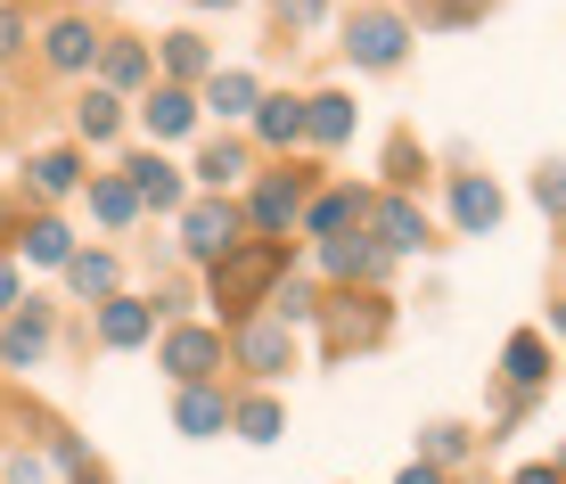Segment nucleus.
Listing matches in <instances>:
<instances>
[{
	"label": "nucleus",
	"mask_w": 566,
	"mask_h": 484,
	"mask_svg": "<svg viewBox=\"0 0 566 484\" xmlns=\"http://www.w3.org/2000/svg\"><path fill=\"white\" fill-rule=\"evenodd\" d=\"M287 263H296V255H287V239H239L222 263H206V304L239 328L255 304H271V287L287 280Z\"/></svg>",
	"instance_id": "nucleus-1"
},
{
	"label": "nucleus",
	"mask_w": 566,
	"mask_h": 484,
	"mask_svg": "<svg viewBox=\"0 0 566 484\" xmlns=\"http://www.w3.org/2000/svg\"><path fill=\"white\" fill-rule=\"evenodd\" d=\"M395 337V296L386 287H337V296H321V345L328 354H378V345Z\"/></svg>",
	"instance_id": "nucleus-2"
},
{
	"label": "nucleus",
	"mask_w": 566,
	"mask_h": 484,
	"mask_svg": "<svg viewBox=\"0 0 566 484\" xmlns=\"http://www.w3.org/2000/svg\"><path fill=\"white\" fill-rule=\"evenodd\" d=\"M222 361H230V337L206 328V320H172L165 337H156V370H165L172 386H213Z\"/></svg>",
	"instance_id": "nucleus-3"
},
{
	"label": "nucleus",
	"mask_w": 566,
	"mask_h": 484,
	"mask_svg": "<svg viewBox=\"0 0 566 484\" xmlns=\"http://www.w3.org/2000/svg\"><path fill=\"white\" fill-rule=\"evenodd\" d=\"M304 198H312V172H263V181L247 189V206H239L247 239H287V230L304 222Z\"/></svg>",
	"instance_id": "nucleus-4"
},
{
	"label": "nucleus",
	"mask_w": 566,
	"mask_h": 484,
	"mask_svg": "<svg viewBox=\"0 0 566 484\" xmlns=\"http://www.w3.org/2000/svg\"><path fill=\"white\" fill-rule=\"evenodd\" d=\"M230 361H239L247 378H280V370H296V328L271 320V313H247L239 328H230Z\"/></svg>",
	"instance_id": "nucleus-5"
},
{
	"label": "nucleus",
	"mask_w": 566,
	"mask_h": 484,
	"mask_svg": "<svg viewBox=\"0 0 566 484\" xmlns=\"http://www.w3.org/2000/svg\"><path fill=\"white\" fill-rule=\"evenodd\" d=\"M402 50H411V25H402L395 9H361V17H345V57L369 74H395L402 66Z\"/></svg>",
	"instance_id": "nucleus-6"
},
{
	"label": "nucleus",
	"mask_w": 566,
	"mask_h": 484,
	"mask_svg": "<svg viewBox=\"0 0 566 484\" xmlns=\"http://www.w3.org/2000/svg\"><path fill=\"white\" fill-rule=\"evenodd\" d=\"M239 239H247V222H239V206H230V198L181 206V255H189V263H222Z\"/></svg>",
	"instance_id": "nucleus-7"
},
{
	"label": "nucleus",
	"mask_w": 566,
	"mask_h": 484,
	"mask_svg": "<svg viewBox=\"0 0 566 484\" xmlns=\"http://www.w3.org/2000/svg\"><path fill=\"white\" fill-rule=\"evenodd\" d=\"M361 239L378 246L386 263H395V255H419V246H427V214H419L411 198H402V189H386V198H369V214H361Z\"/></svg>",
	"instance_id": "nucleus-8"
},
{
	"label": "nucleus",
	"mask_w": 566,
	"mask_h": 484,
	"mask_svg": "<svg viewBox=\"0 0 566 484\" xmlns=\"http://www.w3.org/2000/svg\"><path fill=\"white\" fill-rule=\"evenodd\" d=\"M99 42H107V33L91 25L83 9H66V17L42 25V66L50 74H91V66H99Z\"/></svg>",
	"instance_id": "nucleus-9"
},
{
	"label": "nucleus",
	"mask_w": 566,
	"mask_h": 484,
	"mask_svg": "<svg viewBox=\"0 0 566 484\" xmlns=\"http://www.w3.org/2000/svg\"><path fill=\"white\" fill-rule=\"evenodd\" d=\"M156 313H165L156 296H124V287H115L99 313H91V337H99L107 354H132V345H148V337H156Z\"/></svg>",
	"instance_id": "nucleus-10"
},
{
	"label": "nucleus",
	"mask_w": 566,
	"mask_h": 484,
	"mask_svg": "<svg viewBox=\"0 0 566 484\" xmlns=\"http://www.w3.org/2000/svg\"><path fill=\"white\" fill-rule=\"evenodd\" d=\"M50 337H57V320H50V304H17L9 320H0V370H42L50 361Z\"/></svg>",
	"instance_id": "nucleus-11"
},
{
	"label": "nucleus",
	"mask_w": 566,
	"mask_h": 484,
	"mask_svg": "<svg viewBox=\"0 0 566 484\" xmlns=\"http://www.w3.org/2000/svg\"><path fill=\"white\" fill-rule=\"evenodd\" d=\"M312 255H321V271H328L337 287H378V280H386V255L361 239V230H337V239H321Z\"/></svg>",
	"instance_id": "nucleus-12"
},
{
	"label": "nucleus",
	"mask_w": 566,
	"mask_h": 484,
	"mask_svg": "<svg viewBox=\"0 0 566 484\" xmlns=\"http://www.w3.org/2000/svg\"><path fill=\"white\" fill-rule=\"evenodd\" d=\"M148 74H156V50L148 42H132V33H107V42H99V91L124 99V91H140Z\"/></svg>",
	"instance_id": "nucleus-13"
},
{
	"label": "nucleus",
	"mask_w": 566,
	"mask_h": 484,
	"mask_svg": "<svg viewBox=\"0 0 566 484\" xmlns=\"http://www.w3.org/2000/svg\"><path fill=\"white\" fill-rule=\"evenodd\" d=\"M124 181H132V198H140V214H181V206H189L181 172H172L165 157H132V165H124Z\"/></svg>",
	"instance_id": "nucleus-14"
},
{
	"label": "nucleus",
	"mask_w": 566,
	"mask_h": 484,
	"mask_svg": "<svg viewBox=\"0 0 566 484\" xmlns=\"http://www.w3.org/2000/svg\"><path fill=\"white\" fill-rule=\"evenodd\" d=\"M501 378H510L517 394H534V386H551V337H542V328H517V337L501 345Z\"/></svg>",
	"instance_id": "nucleus-15"
},
{
	"label": "nucleus",
	"mask_w": 566,
	"mask_h": 484,
	"mask_svg": "<svg viewBox=\"0 0 566 484\" xmlns=\"http://www.w3.org/2000/svg\"><path fill=\"white\" fill-rule=\"evenodd\" d=\"M172 428H181V435H222L230 428V394H222V386H181V394H172Z\"/></svg>",
	"instance_id": "nucleus-16"
},
{
	"label": "nucleus",
	"mask_w": 566,
	"mask_h": 484,
	"mask_svg": "<svg viewBox=\"0 0 566 484\" xmlns=\"http://www.w3.org/2000/svg\"><path fill=\"white\" fill-rule=\"evenodd\" d=\"M361 214H369V198L361 189H328V198H304V239H337V230H361Z\"/></svg>",
	"instance_id": "nucleus-17"
},
{
	"label": "nucleus",
	"mask_w": 566,
	"mask_h": 484,
	"mask_svg": "<svg viewBox=\"0 0 566 484\" xmlns=\"http://www.w3.org/2000/svg\"><path fill=\"white\" fill-rule=\"evenodd\" d=\"M25 189L42 206L74 198V189H83V157H74V148H42V157H25Z\"/></svg>",
	"instance_id": "nucleus-18"
},
{
	"label": "nucleus",
	"mask_w": 566,
	"mask_h": 484,
	"mask_svg": "<svg viewBox=\"0 0 566 484\" xmlns=\"http://www.w3.org/2000/svg\"><path fill=\"white\" fill-rule=\"evenodd\" d=\"M17 255L42 263V271H66L74 263V230L57 222V214H33V222H17Z\"/></svg>",
	"instance_id": "nucleus-19"
},
{
	"label": "nucleus",
	"mask_w": 566,
	"mask_h": 484,
	"mask_svg": "<svg viewBox=\"0 0 566 484\" xmlns=\"http://www.w3.org/2000/svg\"><path fill=\"white\" fill-rule=\"evenodd\" d=\"M140 124L156 131V140H181V131H198V91H172V83H156L148 99H140Z\"/></svg>",
	"instance_id": "nucleus-20"
},
{
	"label": "nucleus",
	"mask_w": 566,
	"mask_h": 484,
	"mask_svg": "<svg viewBox=\"0 0 566 484\" xmlns=\"http://www.w3.org/2000/svg\"><path fill=\"white\" fill-rule=\"evenodd\" d=\"M156 66H165L172 91H198L206 74H213V50L198 42V33H165V42H156Z\"/></svg>",
	"instance_id": "nucleus-21"
},
{
	"label": "nucleus",
	"mask_w": 566,
	"mask_h": 484,
	"mask_svg": "<svg viewBox=\"0 0 566 484\" xmlns=\"http://www.w3.org/2000/svg\"><path fill=\"white\" fill-rule=\"evenodd\" d=\"M255 99H263V83L247 66H213L206 74V99H198V115L213 107V115H230V124H239V115H255Z\"/></svg>",
	"instance_id": "nucleus-22"
},
{
	"label": "nucleus",
	"mask_w": 566,
	"mask_h": 484,
	"mask_svg": "<svg viewBox=\"0 0 566 484\" xmlns=\"http://www.w3.org/2000/svg\"><path fill=\"white\" fill-rule=\"evenodd\" d=\"M247 124H255L263 148H296V140H304V99H287V91H263Z\"/></svg>",
	"instance_id": "nucleus-23"
},
{
	"label": "nucleus",
	"mask_w": 566,
	"mask_h": 484,
	"mask_svg": "<svg viewBox=\"0 0 566 484\" xmlns=\"http://www.w3.org/2000/svg\"><path fill=\"white\" fill-rule=\"evenodd\" d=\"M304 140L312 148L354 140V99H345V91H312V99H304Z\"/></svg>",
	"instance_id": "nucleus-24"
},
{
	"label": "nucleus",
	"mask_w": 566,
	"mask_h": 484,
	"mask_svg": "<svg viewBox=\"0 0 566 484\" xmlns=\"http://www.w3.org/2000/svg\"><path fill=\"white\" fill-rule=\"evenodd\" d=\"M66 287H74V296H83V304H107L115 287H124V263H115L107 246H91V255H83V246H74V263H66Z\"/></svg>",
	"instance_id": "nucleus-25"
},
{
	"label": "nucleus",
	"mask_w": 566,
	"mask_h": 484,
	"mask_svg": "<svg viewBox=\"0 0 566 484\" xmlns=\"http://www.w3.org/2000/svg\"><path fill=\"white\" fill-rule=\"evenodd\" d=\"M452 222L460 230H493L501 222V189L484 181V172H460V181H452Z\"/></svg>",
	"instance_id": "nucleus-26"
},
{
	"label": "nucleus",
	"mask_w": 566,
	"mask_h": 484,
	"mask_svg": "<svg viewBox=\"0 0 566 484\" xmlns=\"http://www.w3.org/2000/svg\"><path fill=\"white\" fill-rule=\"evenodd\" d=\"M287 428V411L271 394H230V435H247V443H280Z\"/></svg>",
	"instance_id": "nucleus-27"
},
{
	"label": "nucleus",
	"mask_w": 566,
	"mask_h": 484,
	"mask_svg": "<svg viewBox=\"0 0 566 484\" xmlns=\"http://www.w3.org/2000/svg\"><path fill=\"white\" fill-rule=\"evenodd\" d=\"M198 181L213 189V198H230V189L247 181V140H206L198 148Z\"/></svg>",
	"instance_id": "nucleus-28"
},
{
	"label": "nucleus",
	"mask_w": 566,
	"mask_h": 484,
	"mask_svg": "<svg viewBox=\"0 0 566 484\" xmlns=\"http://www.w3.org/2000/svg\"><path fill=\"white\" fill-rule=\"evenodd\" d=\"M91 214H99L107 230H132V222H140V198H132L124 172H91Z\"/></svg>",
	"instance_id": "nucleus-29"
},
{
	"label": "nucleus",
	"mask_w": 566,
	"mask_h": 484,
	"mask_svg": "<svg viewBox=\"0 0 566 484\" xmlns=\"http://www.w3.org/2000/svg\"><path fill=\"white\" fill-rule=\"evenodd\" d=\"M74 131H83L91 148H107L115 131H124V99H115V91H83V107H74Z\"/></svg>",
	"instance_id": "nucleus-30"
},
{
	"label": "nucleus",
	"mask_w": 566,
	"mask_h": 484,
	"mask_svg": "<svg viewBox=\"0 0 566 484\" xmlns=\"http://www.w3.org/2000/svg\"><path fill=\"white\" fill-rule=\"evenodd\" d=\"M263 313H271V320H287V328H304V320H321V287H312V280H280Z\"/></svg>",
	"instance_id": "nucleus-31"
},
{
	"label": "nucleus",
	"mask_w": 566,
	"mask_h": 484,
	"mask_svg": "<svg viewBox=\"0 0 566 484\" xmlns=\"http://www.w3.org/2000/svg\"><path fill=\"white\" fill-rule=\"evenodd\" d=\"M419 452H427V469H452V460H468V428H452V419H436V428L419 435Z\"/></svg>",
	"instance_id": "nucleus-32"
},
{
	"label": "nucleus",
	"mask_w": 566,
	"mask_h": 484,
	"mask_svg": "<svg viewBox=\"0 0 566 484\" xmlns=\"http://www.w3.org/2000/svg\"><path fill=\"white\" fill-rule=\"evenodd\" d=\"M321 17H328V0H271V25L280 33H312Z\"/></svg>",
	"instance_id": "nucleus-33"
},
{
	"label": "nucleus",
	"mask_w": 566,
	"mask_h": 484,
	"mask_svg": "<svg viewBox=\"0 0 566 484\" xmlns=\"http://www.w3.org/2000/svg\"><path fill=\"white\" fill-rule=\"evenodd\" d=\"M534 198H542V214L566 222V165H542V172H534Z\"/></svg>",
	"instance_id": "nucleus-34"
},
{
	"label": "nucleus",
	"mask_w": 566,
	"mask_h": 484,
	"mask_svg": "<svg viewBox=\"0 0 566 484\" xmlns=\"http://www.w3.org/2000/svg\"><path fill=\"white\" fill-rule=\"evenodd\" d=\"M427 25H468V17H484V0H419Z\"/></svg>",
	"instance_id": "nucleus-35"
},
{
	"label": "nucleus",
	"mask_w": 566,
	"mask_h": 484,
	"mask_svg": "<svg viewBox=\"0 0 566 484\" xmlns=\"http://www.w3.org/2000/svg\"><path fill=\"white\" fill-rule=\"evenodd\" d=\"M42 476H50L42 452H9V469H0V484H42Z\"/></svg>",
	"instance_id": "nucleus-36"
},
{
	"label": "nucleus",
	"mask_w": 566,
	"mask_h": 484,
	"mask_svg": "<svg viewBox=\"0 0 566 484\" xmlns=\"http://www.w3.org/2000/svg\"><path fill=\"white\" fill-rule=\"evenodd\" d=\"M17 50H25V17H17V9H9V0H0V66H9V57H17Z\"/></svg>",
	"instance_id": "nucleus-37"
},
{
	"label": "nucleus",
	"mask_w": 566,
	"mask_h": 484,
	"mask_svg": "<svg viewBox=\"0 0 566 484\" xmlns=\"http://www.w3.org/2000/svg\"><path fill=\"white\" fill-rule=\"evenodd\" d=\"M17 304H25V280H17V263H9V255H0V320H9V313H17Z\"/></svg>",
	"instance_id": "nucleus-38"
},
{
	"label": "nucleus",
	"mask_w": 566,
	"mask_h": 484,
	"mask_svg": "<svg viewBox=\"0 0 566 484\" xmlns=\"http://www.w3.org/2000/svg\"><path fill=\"white\" fill-rule=\"evenodd\" d=\"M395 484H443V469H427V460H411V469H402Z\"/></svg>",
	"instance_id": "nucleus-39"
},
{
	"label": "nucleus",
	"mask_w": 566,
	"mask_h": 484,
	"mask_svg": "<svg viewBox=\"0 0 566 484\" xmlns=\"http://www.w3.org/2000/svg\"><path fill=\"white\" fill-rule=\"evenodd\" d=\"M510 484H566V476H558V469H517Z\"/></svg>",
	"instance_id": "nucleus-40"
},
{
	"label": "nucleus",
	"mask_w": 566,
	"mask_h": 484,
	"mask_svg": "<svg viewBox=\"0 0 566 484\" xmlns=\"http://www.w3.org/2000/svg\"><path fill=\"white\" fill-rule=\"evenodd\" d=\"M74 484H107V469H83V476H74Z\"/></svg>",
	"instance_id": "nucleus-41"
},
{
	"label": "nucleus",
	"mask_w": 566,
	"mask_h": 484,
	"mask_svg": "<svg viewBox=\"0 0 566 484\" xmlns=\"http://www.w3.org/2000/svg\"><path fill=\"white\" fill-rule=\"evenodd\" d=\"M551 328H558V337H566V304H558V313H551Z\"/></svg>",
	"instance_id": "nucleus-42"
},
{
	"label": "nucleus",
	"mask_w": 566,
	"mask_h": 484,
	"mask_svg": "<svg viewBox=\"0 0 566 484\" xmlns=\"http://www.w3.org/2000/svg\"><path fill=\"white\" fill-rule=\"evenodd\" d=\"M198 9H239V0H198Z\"/></svg>",
	"instance_id": "nucleus-43"
},
{
	"label": "nucleus",
	"mask_w": 566,
	"mask_h": 484,
	"mask_svg": "<svg viewBox=\"0 0 566 484\" xmlns=\"http://www.w3.org/2000/svg\"><path fill=\"white\" fill-rule=\"evenodd\" d=\"M369 9H386V0H369Z\"/></svg>",
	"instance_id": "nucleus-44"
}]
</instances>
